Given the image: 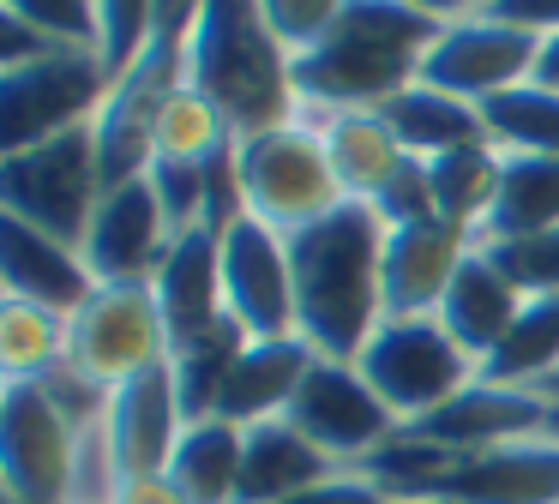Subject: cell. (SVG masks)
<instances>
[{"label": "cell", "mask_w": 559, "mask_h": 504, "mask_svg": "<svg viewBox=\"0 0 559 504\" xmlns=\"http://www.w3.org/2000/svg\"><path fill=\"white\" fill-rule=\"evenodd\" d=\"M283 240H289L295 276V331L325 360H355L385 319V295H379L385 223L349 199Z\"/></svg>", "instance_id": "1"}, {"label": "cell", "mask_w": 559, "mask_h": 504, "mask_svg": "<svg viewBox=\"0 0 559 504\" xmlns=\"http://www.w3.org/2000/svg\"><path fill=\"white\" fill-rule=\"evenodd\" d=\"M433 24L427 12L403 7V0H349L343 19L319 48L295 60V103L301 108H379L397 91L421 79V60L433 48Z\"/></svg>", "instance_id": "2"}, {"label": "cell", "mask_w": 559, "mask_h": 504, "mask_svg": "<svg viewBox=\"0 0 559 504\" xmlns=\"http://www.w3.org/2000/svg\"><path fill=\"white\" fill-rule=\"evenodd\" d=\"M181 79L229 120L235 139L301 115V103H295V60L271 36L259 0H205L199 7Z\"/></svg>", "instance_id": "3"}, {"label": "cell", "mask_w": 559, "mask_h": 504, "mask_svg": "<svg viewBox=\"0 0 559 504\" xmlns=\"http://www.w3.org/2000/svg\"><path fill=\"white\" fill-rule=\"evenodd\" d=\"M235 180H241V211L277 235H295V228L331 216L337 204H349L337 168H331L325 132L307 108L277 127L241 132L235 139Z\"/></svg>", "instance_id": "4"}, {"label": "cell", "mask_w": 559, "mask_h": 504, "mask_svg": "<svg viewBox=\"0 0 559 504\" xmlns=\"http://www.w3.org/2000/svg\"><path fill=\"white\" fill-rule=\"evenodd\" d=\"M103 192L109 187H103L97 120L55 132L31 151H0V216H19L67 247H85Z\"/></svg>", "instance_id": "5"}, {"label": "cell", "mask_w": 559, "mask_h": 504, "mask_svg": "<svg viewBox=\"0 0 559 504\" xmlns=\"http://www.w3.org/2000/svg\"><path fill=\"white\" fill-rule=\"evenodd\" d=\"M361 379L379 391V403L415 427L421 415L445 408L457 391H469L481 379L469 355L457 348V336L439 324V312H421V319H379V331L367 336V348L355 355Z\"/></svg>", "instance_id": "6"}, {"label": "cell", "mask_w": 559, "mask_h": 504, "mask_svg": "<svg viewBox=\"0 0 559 504\" xmlns=\"http://www.w3.org/2000/svg\"><path fill=\"white\" fill-rule=\"evenodd\" d=\"M85 427L43 384H0V487L7 504H73Z\"/></svg>", "instance_id": "7"}, {"label": "cell", "mask_w": 559, "mask_h": 504, "mask_svg": "<svg viewBox=\"0 0 559 504\" xmlns=\"http://www.w3.org/2000/svg\"><path fill=\"white\" fill-rule=\"evenodd\" d=\"M115 91L97 48H49L31 67L0 72V151H31L67 127H91Z\"/></svg>", "instance_id": "8"}, {"label": "cell", "mask_w": 559, "mask_h": 504, "mask_svg": "<svg viewBox=\"0 0 559 504\" xmlns=\"http://www.w3.org/2000/svg\"><path fill=\"white\" fill-rule=\"evenodd\" d=\"M169 360V324L151 283H103L67 319V367L103 396Z\"/></svg>", "instance_id": "9"}, {"label": "cell", "mask_w": 559, "mask_h": 504, "mask_svg": "<svg viewBox=\"0 0 559 504\" xmlns=\"http://www.w3.org/2000/svg\"><path fill=\"white\" fill-rule=\"evenodd\" d=\"M289 420L343 468L373 463V456L403 432V420L379 403V391L361 379V367H355V360H325V355H319L313 372L301 379V391H295V403H289Z\"/></svg>", "instance_id": "10"}, {"label": "cell", "mask_w": 559, "mask_h": 504, "mask_svg": "<svg viewBox=\"0 0 559 504\" xmlns=\"http://www.w3.org/2000/svg\"><path fill=\"white\" fill-rule=\"evenodd\" d=\"M535 60H542V36L523 31V24L493 19V12L481 7V12H469V19L445 24V31L433 36V48H427V60H421V84L481 108L487 96L511 91V84H530Z\"/></svg>", "instance_id": "11"}, {"label": "cell", "mask_w": 559, "mask_h": 504, "mask_svg": "<svg viewBox=\"0 0 559 504\" xmlns=\"http://www.w3.org/2000/svg\"><path fill=\"white\" fill-rule=\"evenodd\" d=\"M169 247H175V223L163 211L151 175H139V180H121V187L103 192L79 259H85L97 288L103 283H151L163 271V259H169Z\"/></svg>", "instance_id": "12"}, {"label": "cell", "mask_w": 559, "mask_h": 504, "mask_svg": "<svg viewBox=\"0 0 559 504\" xmlns=\"http://www.w3.org/2000/svg\"><path fill=\"white\" fill-rule=\"evenodd\" d=\"M223 307L247 336H295L289 240L247 211L223 228Z\"/></svg>", "instance_id": "13"}, {"label": "cell", "mask_w": 559, "mask_h": 504, "mask_svg": "<svg viewBox=\"0 0 559 504\" xmlns=\"http://www.w3.org/2000/svg\"><path fill=\"white\" fill-rule=\"evenodd\" d=\"M547 420H554V396L530 391V384L475 379L445 408H433L415 427H403V439H421V444H439L451 456H469V451H493V444H511V439H535V432H547Z\"/></svg>", "instance_id": "14"}, {"label": "cell", "mask_w": 559, "mask_h": 504, "mask_svg": "<svg viewBox=\"0 0 559 504\" xmlns=\"http://www.w3.org/2000/svg\"><path fill=\"white\" fill-rule=\"evenodd\" d=\"M421 492L457 504H559V439H511L493 451L451 456Z\"/></svg>", "instance_id": "15"}, {"label": "cell", "mask_w": 559, "mask_h": 504, "mask_svg": "<svg viewBox=\"0 0 559 504\" xmlns=\"http://www.w3.org/2000/svg\"><path fill=\"white\" fill-rule=\"evenodd\" d=\"M475 252V235L445 216L427 223L385 228V252H379V295H385V319H421L439 312L457 264Z\"/></svg>", "instance_id": "16"}, {"label": "cell", "mask_w": 559, "mask_h": 504, "mask_svg": "<svg viewBox=\"0 0 559 504\" xmlns=\"http://www.w3.org/2000/svg\"><path fill=\"white\" fill-rule=\"evenodd\" d=\"M181 432H187V415H181V396H175L169 360L109 391L103 439H109L115 480L121 475H169V456L181 444Z\"/></svg>", "instance_id": "17"}, {"label": "cell", "mask_w": 559, "mask_h": 504, "mask_svg": "<svg viewBox=\"0 0 559 504\" xmlns=\"http://www.w3.org/2000/svg\"><path fill=\"white\" fill-rule=\"evenodd\" d=\"M151 295L163 307V324H169V355L193 336H205L217 319H229L223 307V235L217 228H187L175 235L163 271L151 276Z\"/></svg>", "instance_id": "18"}, {"label": "cell", "mask_w": 559, "mask_h": 504, "mask_svg": "<svg viewBox=\"0 0 559 504\" xmlns=\"http://www.w3.org/2000/svg\"><path fill=\"white\" fill-rule=\"evenodd\" d=\"M91 288L97 283H91L79 247L19 223V216H0V295L37 300V307H55V312L73 319L91 300Z\"/></svg>", "instance_id": "19"}, {"label": "cell", "mask_w": 559, "mask_h": 504, "mask_svg": "<svg viewBox=\"0 0 559 504\" xmlns=\"http://www.w3.org/2000/svg\"><path fill=\"white\" fill-rule=\"evenodd\" d=\"M331 475H343V463H331L289 415L241 427V487H235V504H283Z\"/></svg>", "instance_id": "20"}, {"label": "cell", "mask_w": 559, "mask_h": 504, "mask_svg": "<svg viewBox=\"0 0 559 504\" xmlns=\"http://www.w3.org/2000/svg\"><path fill=\"white\" fill-rule=\"evenodd\" d=\"M313 360H319V348L301 331L295 336H253L241 348V360H235L229 384H223L217 415L235 420V427H259L271 415H289V403L301 391V379L313 372Z\"/></svg>", "instance_id": "21"}, {"label": "cell", "mask_w": 559, "mask_h": 504, "mask_svg": "<svg viewBox=\"0 0 559 504\" xmlns=\"http://www.w3.org/2000/svg\"><path fill=\"white\" fill-rule=\"evenodd\" d=\"M518 312H523V295L511 288V276L499 271L481 247L457 264L445 300H439V324L457 336V348L475 360V367H487V355L506 343V331L518 324Z\"/></svg>", "instance_id": "22"}, {"label": "cell", "mask_w": 559, "mask_h": 504, "mask_svg": "<svg viewBox=\"0 0 559 504\" xmlns=\"http://www.w3.org/2000/svg\"><path fill=\"white\" fill-rule=\"evenodd\" d=\"M307 115L325 132V151H331V168H337V180H343V199L373 204L379 187L409 163V151L391 139V127L373 108H307Z\"/></svg>", "instance_id": "23"}, {"label": "cell", "mask_w": 559, "mask_h": 504, "mask_svg": "<svg viewBox=\"0 0 559 504\" xmlns=\"http://www.w3.org/2000/svg\"><path fill=\"white\" fill-rule=\"evenodd\" d=\"M373 115L385 120L391 139L409 156H421V163H433V156H445V151H463V144H487L481 108L463 103V96L433 91V84H421V79H415L409 91H397L391 103H379Z\"/></svg>", "instance_id": "24"}, {"label": "cell", "mask_w": 559, "mask_h": 504, "mask_svg": "<svg viewBox=\"0 0 559 504\" xmlns=\"http://www.w3.org/2000/svg\"><path fill=\"white\" fill-rule=\"evenodd\" d=\"M169 480L187 492V504H235V487H241V427L223 415L187 420L181 444L169 456Z\"/></svg>", "instance_id": "25"}, {"label": "cell", "mask_w": 559, "mask_h": 504, "mask_svg": "<svg viewBox=\"0 0 559 504\" xmlns=\"http://www.w3.org/2000/svg\"><path fill=\"white\" fill-rule=\"evenodd\" d=\"M559 228V156H511L499 168V192L475 240H518Z\"/></svg>", "instance_id": "26"}, {"label": "cell", "mask_w": 559, "mask_h": 504, "mask_svg": "<svg viewBox=\"0 0 559 504\" xmlns=\"http://www.w3.org/2000/svg\"><path fill=\"white\" fill-rule=\"evenodd\" d=\"M499 168H506V151H499V144H463V151L433 156V163H427L433 216L481 235L487 211H493V192H499Z\"/></svg>", "instance_id": "27"}, {"label": "cell", "mask_w": 559, "mask_h": 504, "mask_svg": "<svg viewBox=\"0 0 559 504\" xmlns=\"http://www.w3.org/2000/svg\"><path fill=\"white\" fill-rule=\"evenodd\" d=\"M67 367V312L0 295V379H49Z\"/></svg>", "instance_id": "28"}, {"label": "cell", "mask_w": 559, "mask_h": 504, "mask_svg": "<svg viewBox=\"0 0 559 504\" xmlns=\"http://www.w3.org/2000/svg\"><path fill=\"white\" fill-rule=\"evenodd\" d=\"M554 372H559V295H542V300H523L518 324H511L506 343L487 355L481 379L487 384H530V391H542Z\"/></svg>", "instance_id": "29"}, {"label": "cell", "mask_w": 559, "mask_h": 504, "mask_svg": "<svg viewBox=\"0 0 559 504\" xmlns=\"http://www.w3.org/2000/svg\"><path fill=\"white\" fill-rule=\"evenodd\" d=\"M247 343H253V336H247L235 319H217L205 336H193V343H181L169 355L175 396H181V415L187 420L217 415V396H223V384H229V372H235V360H241Z\"/></svg>", "instance_id": "30"}, {"label": "cell", "mask_w": 559, "mask_h": 504, "mask_svg": "<svg viewBox=\"0 0 559 504\" xmlns=\"http://www.w3.org/2000/svg\"><path fill=\"white\" fill-rule=\"evenodd\" d=\"M481 127L487 144L511 156H559V91L547 84H511V91L481 103Z\"/></svg>", "instance_id": "31"}, {"label": "cell", "mask_w": 559, "mask_h": 504, "mask_svg": "<svg viewBox=\"0 0 559 504\" xmlns=\"http://www.w3.org/2000/svg\"><path fill=\"white\" fill-rule=\"evenodd\" d=\"M229 144H235V127L193 91V84L181 79V84L169 91V103H163V115H157L151 163H193V168H205L211 156L229 151Z\"/></svg>", "instance_id": "32"}, {"label": "cell", "mask_w": 559, "mask_h": 504, "mask_svg": "<svg viewBox=\"0 0 559 504\" xmlns=\"http://www.w3.org/2000/svg\"><path fill=\"white\" fill-rule=\"evenodd\" d=\"M499 271L511 276L523 300L559 295V228H542V235H518V240H475Z\"/></svg>", "instance_id": "33"}, {"label": "cell", "mask_w": 559, "mask_h": 504, "mask_svg": "<svg viewBox=\"0 0 559 504\" xmlns=\"http://www.w3.org/2000/svg\"><path fill=\"white\" fill-rule=\"evenodd\" d=\"M0 12L31 31H43L49 43L61 48H97L103 55V19L97 0H0Z\"/></svg>", "instance_id": "34"}, {"label": "cell", "mask_w": 559, "mask_h": 504, "mask_svg": "<svg viewBox=\"0 0 559 504\" xmlns=\"http://www.w3.org/2000/svg\"><path fill=\"white\" fill-rule=\"evenodd\" d=\"M343 7H349V0H259V12H265L271 36L289 48V60H301L307 48L325 43L331 24L343 19Z\"/></svg>", "instance_id": "35"}, {"label": "cell", "mask_w": 559, "mask_h": 504, "mask_svg": "<svg viewBox=\"0 0 559 504\" xmlns=\"http://www.w3.org/2000/svg\"><path fill=\"white\" fill-rule=\"evenodd\" d=\"M103 19V67L121 79L151 43V24H157V0H97Z\"/></svg>", "instance_id": "36"}, {"label": "cell", "mask_w": 559, "mask_h": 504, "mask_svg": "<svg viewBox=\"0 0 559 504\" xmlns=\"http://www.w3.org/2000/svg\"><path fill=\"white\" fill-rule=\"evenodd\" d=\"M367 211H373L385 228L427 223V216H433V180H427V163H421V156H409V163H403L397 175L379 187V199L367 204Z\"/></svg>", "instance_id": "37"}, {"label": "cell", "mask_w": 559, "mask_h": 504, "mask_svg": "<svg viewBox=\"0 0 559 504\" xmlns=\"http://www.w3.org/2000/svg\"><path fill=\"white\" fill-rule=\"evenodd\" d=\"M283 504H397V492L379 487L367 468H343V475L319 480V487L295 492V499H283Z\"/></svg>", "instance_id": "38"}, {"label": "cell", "mask_w": 559, "mask_h": 504, "mask_svg": "<svg viewBox=\"0 0 559 504\" xmlns=\"http://www.w3.org/2000/svg\"><path fill=\"white\" fill-rule=\"evenodd\" d=\"M109 504H187V492L169 475H121Z\"/></svg>", "instance_id": "39"}, {"label": "cell", "mask_w": 559, "mask_h": 504, "mask_svg": "<svg viewBox=\"0 0 559 504\" xmlns=\"http://www.w3.org/2000/svg\"><path fill=\"white\" fill-rule=\"evenodd\" d=\"M493 19H506V24H523V31H535V36H554L559 31V0H493Z\"/></svg>", "instance_id": "40"}, {"label": "cell", "mask_w": 559, "mask_h": 504, "mask_svg": "<svg viewBox=\"0 0 559 504\" xmlns=\"http://www.w3.org/2000/svg\"><path fill=\"white\" fill-rule=\"evenodd\" d=\"M403 7L427 12L433 24H457V19H469V12H481V0H403Z\"/></svg>", "instance_id": "41"}, {"label": "cell", "mask_w": 559, "mask_h": 504, "mask_svg": "<svg viewBox=\"0 0 559 504\" xmlns=\"http://www.w3.org/2000/svg\"><path fill=\"white\" fill-rule=\"evenodd\" d=\"M535 84H547V91H559V31L542 36V60H535Z\"/></svg>", "instance_id": "42"}, {"label": "cell", "mask_w": 559, "mask_h": 504, "mask_svg": "<svg viewBox=\"0 0 559 504\" xmlns=\"http://www.w3.org/2000/svg\"><path fill=\"white\" fill-rule=\"evenodd\" d=\"M397 504H457V499H433V492H409V499H397Z\"/></svg>", "instance_id": "43"}, {"label": "cell", "mask_w": 559, "mask_h": 504, "mask_svg": "<svg viewBox=\"0 0 559 504\" xmlns=\"http://www.w3.org/2000/svg\"><path fill=\"white\" fill-rule=\"evenodd\" d=\"M542 396H554V403H559V372H554V379L542 384Z\"/></svg>", "instance_id": "44"}, {"label": "cell", "mask_w": 559, "mask_h": 504, "mask_svg": "<svg viewBox=\"0 0 559 504\" xmlns=\"http://www.w3.org/2000/svg\"><path fill=\"white\" fill-rule=\"evenodd\" d=\"M547 439H559V403H554V420H547Z\"/></svg>", "instance_id": "45"}, {"label": "cell", "mask_w": 559, "mask_h": 504, "mask_svg": "<svg viewBox=\"0 0 559 504\" xmlns=\"http://www.w3.org/2000/svg\"><path fill=\"white\" fill-rule=\"evenodd\" d=\"M481 7H493V0H481Z\"/></svg>", "instance_id": "46"}]
</instances>
